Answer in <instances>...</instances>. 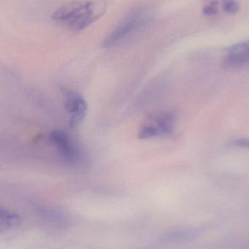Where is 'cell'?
Listing matches in <instances>:
<instances>
[{"label": "cell", "instance_id": "obj_3", "mask_svg": "<svg viewBox=\"0 0 249 249\" xmlns=\"http://www.w3.org/2000/svg\"><path fill=\"white\" fill-rule=\"evenodd\" d=\"M176 119L177 114L175 111L167 112L157 116L141 127L138 137L140 139H151L169 136L174 132Z\"/></svg>", "mask_w": 249, "mask_h": 249}, {"label": "cell", "instance_id": "obj_2", "mask_svg": "<svg viewBox=\"0 0 249 249\" xmlns=\"http://www.w3.org/2000/svg\"><path fill=\"white\" fill-rule=\"evenodd\" d=\"M154 16L151 5L140 4L134 7L107 35L102 43L103 49H110L123 43L128 37L148 25Z\"/></svg>", "mask_w": 249, "mask_h": 249}, {"label": "cell", "instance_id": "obj_4", "mask_svg": "<svg viewBox=\"0 0 249 249\" xmlns=\"http://www.w3.org/2000/svg\"><path fill=\"white\" fill-rule=\"evenodd\" d=\"M51 142L56 147L60 157L66 162L75 164L81 161V153L72 140L63 131L54 130L49 135Z\"/></svg>", "mask_w": 249, "mask_h": 249}, {"label": "cell", "instance_id": "obj_5", "mask_svg": "<svg viewBox=\"0 0 249 249\" xmlns=\"http://www.w3.org/2000/svg\"><path fill=\"white\" fill-rule=\"evenodd\" d=\"M65 106L69 113L71 127L78 126L84 120L87 111V103L85 99L75 91L64 90Z\"/></svg>", "mask_w": 249, "mask_h": 249}, {"label": "cell", "instance_id": "obj_9", "mask_svg": "<svg viewBox=\"0 0 249 249\" xmlns=\"http://www.w3.org/2000/svg\"><path fill=\"white\" fill-rule=\"evenodd\" d=\"M42 215H44L45 218L48 221H52L56 224H62L64 221V216L62 215V213L56 210L52 209H44L42 212Z\"/></svg>", "mask_w": 249, "mask_h": 249}, {"label": "cell", "instance_id": "obj_6", "mask_svg": "<svg viewBox=\"0 0 249 249\" xmlns=\"http://www.w3.org/2000/svg\"><path fill=\"white\" fill-rule=\"evenodd\" d=\"M208 230L207 227H191L180 228L171 230L164 233L157 239L156 243L158 245L179 244L188 243L199 238Z\"/></svg>", "mask_w": 249, "mask_h": 249}, {"label": "cell", "instance_id": "obj_12", "mask_svg": "<svg viewBox=\"0 0 249 249\" xmlns=\"http://www.w3.org/2000/svg\"><path fill=\"white\" fill-rule=\"evenodd\" d=\"M232 145L237 148L249 150V139L248 138H239L232 141Z\"/></svg>", "mask_w": 249, "mask_h": 249}, {"label": "cell", "instance_id": "obj_11", "mask_svg": "<svg viewBox=\"0 0 249 249\" xmlns=\"http://www.w3.org/2000/svg\"><path fill=\"white\" fill-rule=\"evenodd\" d=\"M218 2H212L208 5H205L202 8V14L207 17H211V16L215 15L218 13Z\"/></svg>", "mask_w": 249, "mask_h": 249}, {"label": "cell", "instance_id": "obj_1", "mask_svg": "<svg viewBox=\"0 0 249 249\" xmlns=\"http://www.w3.org/2000/svg\"><path fill=\"white\" fill-rule=\"evenodd\" d=\"M107 8L106 0H71L53 13L52 19L68 30L83 31L101 18Z\"/></svg>", "mask_w": 249, "mask_h": 249}, {"label": "cell", "instance_id": "obj_7", "mask_svg": "<svg viewBox=\"0 0 249 249\" xmlns=\"http://www.w3.org/2000/svg\"><path fill=\"white\" fill-rule=\"evenodd\" d=\"M249 65V40L233 45L227 50L223 58L225 70H237Z\"/></svg>", "mask_w": 249, "mask_h": 249}, {"label": "cell", "instance_id": "obj_8", "mask_svg": "<svg viewBox=\"0 0 249 249\" xmlns=\"http://www.w3.org/2000/svg\"><path fill=\"white\" fill-rule=\"evenodd\" d=\"M20 216L17 213L2 208L0 211V230L1 231L9 230L19 221Z\"/></svg>", "mask_w": 249, "mask_h": 249}, {"label": "cell", "instance_id": "obj_10", "mask_svg": "<svg viewBox=\"0 0 249 249\" xmlns=\"http://www.w3.org/2000/svg\"><path fill=\"white\" fill-rule=\"evenodd\" d=\"M222 7L224 12L228 14H237L240 9V5L237 0H224Z\"/></svg>", "mask_w": 249, "mask_h": 249}]
</instances>
